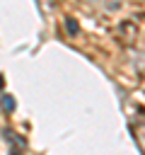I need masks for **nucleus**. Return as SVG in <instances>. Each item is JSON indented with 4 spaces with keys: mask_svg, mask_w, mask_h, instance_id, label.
I'll use <instances>...</instances> for the list:
<instances>
[{
    "mask_svg": "<svg viewBox=\"0 0 145 155\" xmlns=\"http://www.w3.org/2000/svg\"><path fill=\"white\" fill-rule=\"evenodd\" d=\"M135 39H138V27H135V22L123 19V22L118 24V41H121L123 46H133Z\"/></svg>",
    "mask_w": 145,
    "mask_h": 155,
    "instance_id": "obj_1",
    "label": "nucleus"
},
{
    "mask_svg": "<svg viewBox=\"0 0 145 155\" xmlns=\"http://www.w3.org/2000/svg\"><path fill=\"white\" fill-rule=\"evenodd\" d=\"M2 136H5V138H7L10 143H12V153H19V150H27V140H24V138H17V136H14V131H10V128H5V131H2Z\"/></svg>",
    "mask_w": 145,
    "mask_h": 155,
    "instance_id": "obj_2",
    "label": "nucleus"
},
{
    "mask_svg": "<svg viewBox=\"0 0 145 155\" xmlns=\"http://www.w3.org/2000/svg\"><path fill=\"white\" fill-rule=\"evenodd\" d=\"M133 138H135L138 150H140V153H145V121H143V124H138V126L133 128Z\"/></svg>",
    "mask_w": 145,
    "mask_h": 155,
    "instance_id": "obj_3",
    "label": "nucleus"
},
{
    "mask_svg": "<svg viewBox=\"0 0 145 155\" xmlns=\"http://www.w3.org/2000/svg\"><path fill=\"white\" fill-rule=\"evenodd\" d=\"M14 107H17V102H14L12 94H0V109H2L5 114H12Z\"/></svg>",
    "mask_w": 145,
    "mask_h": 155,
    "instance_id": "obj_4",
    "label": "nucleus"
},
{
    "mask_svg": "<svg viewBox=\"0 0 145 155\" xmlns=\"http://www.w3.org/2000/svg\"><path fill=\"white\" fill-rule=\"evenodd\" d=\"M65 29H68V34H70V36H77V34H80V24H77L72 17H68V19H65Z\"/></svg>",
    "mask_w": 145,
    "mask_h": 155,
    "instance_id": "obj_5",
    "label": "nucleus"
},
{
    "mask_svg": "<svg viewBox=\"0 0 145 155\" xmlns=\"http://www.w3.org/2000/svg\"><path fill=\"white\" fill-rule=\"evenodd\" d=\"M133 65H135V70H140V73H145V51H140V53H135V58H133Z\"/></svg>",
    "mask_w": 145,
    "mask_h": 155,
    "instance_id": "obj_6",
    "label": "nucleus"
},
{
    "mask_svg": "<svg viewBox=\"0 0 145 155\" xmlns=\"http://www.w3.org/2000/svg\"><path fill=\"white\" fill-rule=\"evenodd\" d=\"M82 2H89V5H99V2H104V0H82Z\"/></svg>",
    "mask_w": 145,
    "mask_h": 155,
    "instance_id": "obj_7",
    "label": "nucleus"
},
{
    "mask_svg": "<svg viewBox=\"0 0 145 155\" xmlns=\"http://www.w3.org/2000/svg\"><path fill=\"white\" fill-rule=\"evenodd\" d=\"M2 87H5V78L0 75V90H2Z\"/></svg>",
    "mask_w": 145,
    "mask_h": 155,
    "instance_id": "obj_8",
    "label": "nucleus"
},
{
    "mask_svg": "<svg viewBox=\"0 0 145 155\" xmlns=\"http://www.w3.org/2000/svg\"><path fill=\"white\" fill-rule=\"evenodd\" d=\"M36 5H39V0H36Z\"/></svg>",
    "mask_w": 145,
    "mask_h": 155,
    "instance_id": "obj_9",
    "label": "nucleus"
}]
</instances>
